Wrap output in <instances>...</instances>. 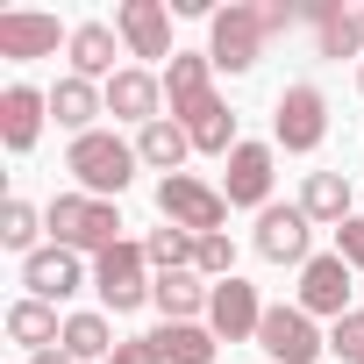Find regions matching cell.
<instances>
[{
    "label": "cell",
    "mask_w": 364,
    "mask_h": 364,
    "mask_svg": "<svg viewBox=\"0 0 364 364\" xmlns=\"http://www.w3.org/2000/svg\"><path fill=\"white\" fill-rule=\"evenodd\" d=\"M107 114H114V122H136V129L164 122V72H150V65H122V72L107 79Z\"/></svg>",
    "instance_id": "obj_14"
},
{
    "label": "cell",
    "mask_w": 364,
    "mask_h": 364,
    "mask_svg": "<svg viewBox=\"0 0 364 364\" xmlns=\"http://www.w3.org/2000/svg\"><path fill=\"white\" fill-rule=\"evenodd\" d=\"M350 15H357V36H364V0H357V8H350Z\"/></svg>",
    "instance_id": "obj_36"
},
{
    "label": "cell",
    "mask_w": 364,
    "mask_h": 364,
    "mask_svg": "<svg viewBox=\"0 0 364 364\" xmlns=\"http://www.w3.org/2000/svg\"><path fill=\"white\" fill-rule=\"evenodd\" d=\"M321 143H328V93H321L314 79H300V86H286L279 107H272V150L314 157Z\"/></svg>",
    "instance_id": "obj_3"
},
{
    "label": "cell",
    "mask_w": 364,
    "mask_h": 364,
    "mask_svg": "<svg viewBox=\"0 0 364 364\" xmlns=\"http://www.w3.org/2000/svg\"><path fill=\"white\" fill-rule=\"evenodd\" d=\"M150 343L164 364H215V350H222V336L208 321H164V328H150Z\"/></svg>",
    "instance_id": "obj_24"
},
{
    "label": "cell",
    "mask_w": 364,
    "mask_h": 364,
    "mask_svg": "<svg viewBox=\"0 0 364 364\" xmlns=\"http://www.w3.org/2000/svg\"><path fill=\"white\" fill-rule=\"evenodd\" d=\"M136 157H143L150 171H164V178H171V171H186V157H193V136H186V129H178V122L164 114V122L136 129Z\"/></svg>",
    "instance_id": "obj_25"
},
{
    "label": "cell",
    "mask_w": 364,
    "mask_h": 364,
    "mask_svg": "<svg viewBox=\"0 0 364 364\" xmlns=\"http://www.w3.org/2000/svg\"><path fill=\"white\" fill-rule=\"evenodd\" d=\"M208 300H215V286H208L200 272H164V279L150 286V307H157L164 321H208Z\"/></svg>",
    "instance_id": "obj_22"
},
{
    "label": "cell",
    "mask_w": 364,
    "mask_h": 364,
    "mask_svg": "<svg viewBox=\"0 0 364 364\" xmlns=\"http://www.w3.org/2000/svg\"><path fill=\"white\" fill-rule=\"evenodd\" d=\"M72 364H107L122 343H114V321L100 314V307H86V314H65V343H58Z\"/></svg>",
    "instance_id": "obj_23"
},
{
    "label": "cell",
    "mask_w": 364,
    "mask_h": 364,
    "mask_svg": "<svg viewBox=\"0 0 364 364\" xmlns=\"http://www.w3.org/2000/svg\"><path fill=\"white\" fill-rule=\"evenodd\" d=\"M336 257H343L350 272H364V215H350V222L336 229Z\"/></svg>",
    "instance_id": "obj_32"
},
{
    "label": "cell",
    "mask_w": 364,
    "mask_h": 364,
    "mask_svg": "<svg viewBox=\"0 0 364 364\" xmlns=\"http://www.w3.org/2000/svg\"><path fill=\"white\" fill-rule=\"evenodd\" d=\"M293 22H300V8H293V0H264V29H272V36H286Z\"/></svg>",
    "instance_id": "obj_34"
},
{
    "label": "cell",
    "mask_w": 364,
    "mask_h": 364,
    "mask_svg": "<svg viewBox=\"0 0 364 364\" xmlns=\"http://www.w3.org/2000/svg\"><path fill=\"white\" fill-rule=\"evenodd\" d=\"M208 328H215L222 343H257V328H264L257 286H250V279H222L215 300H208Z\"/></svg>",
    "instance_id": "obj_15"
},
{
    "label": "cell",
    "mask_w": 364,
    "mask_h": 364,
    "mask_svg": "<svg viewBox=\"0 0 364 364\" xmlns=\"http://www.w3.org/2000/svg\"><path fill=\"white\" fill-rule=\"evenodd\" d=\"M29 364H72V357H65V350H36Z\"/></svg>",
    "instance_id": "obj_35"
},
{
    "label": "cell",
    "mask_w": 364,
    "mask_h": 364,
    "mask_svg": "<svg viewBox=\"0 0 364 364\" xmlns=\"http://www.w3.org/2000/svg\"><path fill=\"white\" fill-rule=\"evenodd\" d=\"M43 215H50V243H65V250H79V257H100V250L122 243V208H114V200L58 193Z\"/></svg>",
    "instance_id": "obj_2"
},
{
    "label": "cell",
    "mask_w": 364,
    "mask_h": 364,
    "mask_svg": "<svg viewBox=\"0 0 364 364\" xmlns=\"http://www.w3.org/2000/svg\"><path fill=\"white\" fill-rule=\"evenodd\" d=\"M257 350L272 357V364H314L321 350H328V336H321V321L307 314V307H264V328H257Z\"/></svg>",
    "instance_id": "obj_7"
},
{
    "label": "cell",
    "mask_w": 364,
    "mask_h": 364,
    "mask_svg": "<svg viewBox=\"0 0 364 364\" xmlns=\"http://www.w3.org/2000/svg\"><path fill=\"white\" fill-rule=\"evenodd\" d=\"M8 336L36 357V350H58V343H65V321H58V307H43V300L22 293V300L8 307Z\"/></svg>",
    "instance_id": "obj_27"
},
{
    "label": "cell",
    "mask_w": 364,
    "mask_h": 364,
    "mask_svg": "<svg viewBox=\"0 0 364 364\" xmlns=\"http://www.w3.org/2000/svg\"><path fill=\"white\" fill-rule=\"evenodd\" d=\"M22 286H29V300L58 307V300L86 293V286H93V272H86V257H79V250H65V243H43L36 257H22Z\"/></svg>",
    "instance_id": "obj_10"
},
{
    "label": "cell",
    "mask_w": 364,
    "mask_h": 364,
    "mask_svg": "<svg viewBox=\"0 0 364 364\" xmlns=\"http://www.w3.org/2000/svg\"><path fill=\"white\" fill-rule=\"evenodd\" d=\"M136 143H122L114 129H93V136H72V150H65V171L79 178V193H93V200H122L129 193V178H136Z\"/></svg>",
    "instance_id": "obj_1"
},
{
    "label": "cell",
    "mask_w": 364,
    "mask_h": 364,
    "mask_svg": "<svg viewBox=\"0 0 364 364\" xmlns=\"http://www.w3.org/2000/svg\"><path fill=\"white\" fill-rule=\"evenodd\" d=\"M350 264L336 257V250H314L307 264H300V286H293V307H307L314 321H343L350 314Z\"/></svg>",
    "instance_id": "obj_8"
},
{
    "label": "cell",
    "mask_w": 364,
    "mask_h": 364,
    "mask_svg": "<svg viewBox=\"0 0 364 364\" xmlns=\"http://www.w3.org/2000/svg\"><path fill=\"white\" fill-rule=\"evenodd\" d=\"M150 286H157V272H150V257H143V243H114V250H100L93 257V293H100V307L107 314H136L143 300H150Z\"/></svg>",
    "instance_id": "obj_6"
},
{
    "label": "cell",
    "mask_w": 364,
    "mask_h": 364,
    "mask_svg": "<svg viewBox=\"0 0 364 364\" xmlns=\"http://www.w3.org/2000/svg\"><path fill=\"white\" fill-rule=\"evenodd\" d=\"M65 58H72V72H79V79L107 86V79L122 72V65H114V58H122V36H114L107 22H79V29H72V43H65Z\"/></svg>",
    "instance_id": "obj_20"
},
{
    "label": "cell",
    "mask_w": 364,
    "mask_h": 364,
    "mask_svg": "<svg viewBox=\"0 0 364 364\" xmlns=\"http://www.w3.org/2000/svg\"><path fill=\"white\" fill-rule=\"evenodd\" d=\"M193 272H200L208 286L236 279V243H229V229H222V236H200V250H193Z\"/></svg>",
    "instance_id": "obj_30"
},
{
    "label": "cell",
    "mask_w": 364,
    "mask_h": 364,
    "mask_svg": "<svg viewBox=\"0 0 364 364\" xmlns=\"http://www.w3.org/2000/svg\"><path fill=\"white\" fill-rule=\"evenodd\" d=\"M58 43H72V29L43 8H8L0 15V58L8 65H36V58H58Z\"/></svg>",
    "instance_id": "obj_11"
},
{
    "label": "cell",
    "mask_w": 364,
    "mask_h": 364,
    "mask_svg": "<svg viewBox=\"0 0 364 364\" xmlns=\"http://www.w3.org/2000/svg\"><path fill=\"white\" fill-rule=\"evenodd\" d=\"M43 122H50V93H43V86L15 79L8 93H0V143H8L15 157H29V150H36Z\"/></svg>",
    "instance_id": "obj_16"
},
{
    "label": "cell",
    "mask_w": 364,
    "mask_h": 364,
    "mask_svg": "<svg viewBox=\"0 0 364 364\" xmlns=\"http://www.w3.org/2000/svg\"><path fill=\"white\" fill-rule=\"evenodd\" d=\"M300 215L314 229H343L357 208H350V171H307L300 178Z\"/></svg>",
    "instance_id": "obj_21"
},
{
    "label": "cell",
    "mask_w": 364,
    "mask_h": 364,
    "mask_svg": "<svg viewBox=\"0 0 364 364\" xmlns=\"http://www.w3.org/2000/svg\"><path fill=\"white\" fill-rule=\"evenodd\" d=\"M200 100H215V58H208V50H178V58L164 65V114L186 122Z\"/></svg>",
    "instance_id": "obj_17"
},
{
    "label": "cell",
    "mask_w": 364,
    "mask_h": 364,
    "mask_svg": "<svg viewBox=\"0 0 364 364\" xmlns=\"http://www.w3.org/2000/svg\"><path fill=\"white\" fill-rule=\"evenodd\" d=\"M157 215H164L171 229H186V236H222V229H229L222 186H208V178H193V171L157 178Z\"/></svg>",
    "instance_id": "obj_4"
},
{
    "label": "cell",
    "mask_w": 364,
    "mask_h": 364,
    "mask_svg": "<svg viewBox=\"0 0 364 364\" xmlns=\"http://www.w3.org/2000/svg\"><path fill=\"white\" fill-rule=\"evenodd\" d=\"M357 93H364V65H357Z\"/></svg>",
    "instance_id": "obj_37"
},
{
    "label": "cell",
    "mask_w": 364,
    "mask_h": 364,
    "mask_svg": "<svg viewBox=\"0 0 364 364\" xmlns=\"http://www.w3.org/2000/svg\"><path fill=\"white\" fill-rule=\"evenodd\" d=\"M107 364H164V357H157V343H150V336H129V343H122Z\"/></svg>",
    "instance_id": "obj_33"
},
{
    "label": "cell",
    "mask_w": 364,
    "mask_h": 364,
    "mask_svg": "<svg viewBox=\"0 0 364 364\" xmlns=\"http://www.w3.org/2000/svg\"><path fill=\"white\" fill-rule=\"evenodd\" d=\"M300 22L314 29V50L321 58H364V36H357V15L343 8V0H307Z\"/></svg>",
    "instance_id": "obj_19"
},
{
    "label": "cell",
    "mask_w": 364,
    "mask_h": 364,
    "mask_svg": "<svg viewBox=\"0 0 364 364\" xmlns=\"http://www.w3.org/2000/svg\"><path fill=\"white\" fill-rule=\"evenodd\" d=\"M328 350L343 364H364V307H350L343 321H328Z\"/></svg>",
    "instance_id": "obj_31"
},
{
    "label": "cell",
    "mask_w": 364,
    "mask_h": 364,
    "mask_svg": "<svg viewBox=\"0 0 364 364\" xmlns=\"http://www.w3.org/2000/svg\"><path fill=\"white\" fill-rule=\"evenodd\" d=\"M114 36H122V50L129 58H178L171 50V8H164V0H122V8H114Z\"/></svg>",
    "instance_id": "obj_13"
},
{
    "label": "cell",
    "mask_w": 364,
    "mask_h": 364,
    "mask_svg": "<svg viewBox=\"0 0 364 364\" xmlns=\"http://www.w3.org/2000/svg\"><path fill=\"white\" fill-rule=\"evenodd\" d=\"M264 43H272L264 8H250V0L215 8V22H208V58H215V72H250V65L264 58Z\"/></svg>",
    "instance_id": "obj_5"
},
{
    "label": "cell",
    "mask_w": 364,
    "mask_h": 364,
    "mask_svg": "<svg viewBox=\"0 0 364 364\" xmlns=\"http://www.w3.org/2000/svg\"><path fill=\"white\" fill-rule=\"evenodd\" d=\"M193 250H200V236H186V229H150L143 236V257H150V272L164 279V272H193Z\"/></svg>",
    "instance_id": "obj_29"
},
{
    "label": "cell",
    "mask_w": 364,
    "mask_h": 364,
    "mask_svg": "<svg viewBox=\"0 0 364 364\" xmlns=\"http://www.w3.org/2000/svg\"><path fill=\"white\" fill-rule=\"evenodd\" d=\"M178 129H186V136H193V150H208V157H229V150L243 143V136H236V114H229V100H222V93H215V100H200Z\"/></svg>",
    "instance_id": "obj_26"
},
{
    "label": "cell",
    "mask_w": 364,
    "mask_h": 364,
    "mask_svg": "<svg viewBox=\"0 0 364 364\" xmlns=\"http://www.w3.org/2000/svg\"><path fill=\"white\" fill-rule=\"evenodd\" d=\"M43 229H50V215H43L36 200H22V193H15L8 208H0V243H8L15 257H36V250H43V243H36Z\"/></svg>",
    "instance_id": "obj_28"
},
{
    "label": "cell",
    "mask_w": 364,
    "mask_h": 364,
    "mask_svg": "<svg viewBox=\"0 0 364 364\" xmlns=\"http://www.w3.org/2000/svg\"><path fill=\"white\" fill-rule=\"evenodd\" d=\"M50 114H58V129H72V136H93V129H100V114H107V86H93V79L65 72V79L50 86Z\"/></svg>",
    "instance_id": "obj_18"
},
{
    "label": "cell",
    "mask_w": 364,
    "mask_h": 364,
    "mask_svg": "<svg viewBox=\"0 0 364 364\" xmlns=\"http://www.w3.org/2000/svg\"><path fill=\"white\" fill-rule=\"evenodd\" d=\"M272 164H279V150H272V143H236V150L222 157V200H229V208H257V215H264V208H272V178H279Z\"/></svg>",
    "instance_id": "obj_9"
},
{
    "label": "cell",
    "mask_w": 364,
    "mask_h": 364,
    "mask_svg": "<svg viewBox=\"0 0 364 364\" xmlns=\"http://www.w3.org/2000/svg\"><path fill=\"white\" fill-rule=\"evenodd\" d=\"M250 243H257L264 264H307V257H314V222L300 215V200H293V208L272 200V208L257 215V236H250Z\"/></svg>",
    "instance_id": "obj_12"
}]
</instances>
